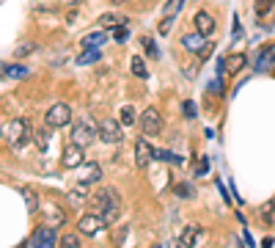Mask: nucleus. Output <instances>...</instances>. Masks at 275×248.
<instances>
[{"label": "nucleus", "instance_id": "f257e3e1", "mask_svg": "<svg viewBox=\"0 0 275 248\" xmlns=\"http://www.w3.org/2000/svg\"><path fill=\"white\" fill-rule=\"evenodd\" d=\"M91 204H94V210L105 218V224H113L121 215V199H119V193L110 190V188L96 190V193L91 196Z\"/></svg>", "mask_w": 275, "mask_h": 248}, {"label": "nucleus", "instance_id": "423d86ee", "mask_svg": "<svg viewBox=\"0 0 275 248\" xmlns=\"http://www.w3.org/2000/svg\"><path fill=\"white\" fill-rule=\"evenodd\" d=\"M58 240H61V237L55 235V226L42 224L36 232H33V237H30V246H36V248H53Z\"/></svg>", "mask_w": 275, "mask_h": 248}, {"label": "nucleus", "instance_id": "4468645a", "mask_svg": "<svg viewBox=\"0 0 275 248\" xmlns=\"http://www.w3.org/2000/svg\"><path fill=\"white\" fill-rule=\"evenodd\" d=\"M273 66H275V44H267L256 55V72H270Z\"/></svg>", "mask_w": 275, "mask_h": 248}, {"label": "nucleus", "instance_id": "4c0bfd02", "mask_svg": "<svg viewBox=\"0 0 275 248\" xmlns=\"http://www.w3.org/2000/svg\"><path fill=\"white\" fill-rule=\"evenodd\" d=\"M113 3H121V0H113Z\"/></svg>", "mask_w": 275, "mask_h": 248}, {"label": "nucleus", "instance_id": "7ed1b4c3", "mask_svg": "<svg viewBox=\"0 0 275 248\" xmlns=\"http://www.w3.org/2000/svg\"><path fill=\"white\" fill-rule=\"evenodd\" d=\"M44 122H47L50 130H61V127H66V124L72 122V108L66 105V102H55L44 113Z\"/></svg>", "mask_w": 275, "mask_h": 248}, {"label": "nucleus", "instance_id": "b1692460", "mask_svg": "<svg viewBox=\"0 0 275 248\" xmlns=\"http://www.w3.org/2000/svg\"><path fill=\"white\" fill-rule=\"evenodd\" d=\"M182 3H185V0H168L165 8H162V17H176V14L182 11Z\"/></svg>", "mask_w": 275, "mask_h": 248}, {"label": "nucleus", "instance_id": "7c9ffc66", "mask_svg": "<svg viewBox=\"0 0 275 248\" xmlns=\"http://www.w3.org/2000/svg\"><path fill=\"white\" fill-rule=\"evenodd\" d=\"M143 47H146V53H149L151 58H157V55H160V53H157V47H154V39H151V36H143Z\"/></svg>", "mask_w": 275, "mask_h": 248}, {"label": "nucleus", "instance_id": "dca6fc26", "mask_svg": "<svg viewBox=\"0 0 275 248\" xmlns=\"http://www.w3.org/2000/svg\"><path fill=\"white\" fill-rule=\"evenodd\" d=\"M248 66V55L245 53H234L226 58V72H231V75H239V72Z\"/></svg>", "mask_w": 275, "mask_h": 248}, {"label": "nucleus", "instance_id": "9d476101", "mask_svg": "<svg viewBox=\"0 0 275 248\" xmlns=\"http://www.w3.org/2000/svg\"><path fill=\"white\" fill-rule=\"evenodd\" d=\"M204 240H206V235H204V229L196 224L182 229V235H179V246H204Z\"/></svg>", "mask_w": 275, "mask_h": 248}, {"label": "nucleus", "instance_id": "4be33fe9", "mask_svg": "<svg viewBox=\"0 0 275 248\" xmlns=\"http://www.w3.org/2000/svg\"><path fill=\"white\" fill-rule=\"evenodd\" d=\"M6 75H8V77H17V80H22V77L30 75V69H28V66H22V64H14V66H6Z\"/></svg>", "mask_w": 275, "mask_h": 248}, {"label": "nucleus", "instance_id": "1a4fd4ad", "mask_svg": "<svg viewBox=\"0 0 275 248\" xmlns=\"http://www.w3.org/2000/svg\"><path fill=\"white\" fill-rule=\"evenodd\" d=\"M105 226L108 224H105V218H102L99 213H88V215H83V218L77 221V232L80 235H88V237L96 235V232H102Z\"/></svg>", "mask_w": 275, "mask_h": 248}, {"label": "nucleus", "instance_id": "2eb2a0df", "mask_svg": "<svg viewBox=\"0 0 275 248\" xmlns=\"http://www.w3.org/2000/svg\"><path fill=\"white\" fill-rule=\"evenodd\" d=\"M74 171H80V182L83 185H91V182H96V179H102V168L96 163H88V165H77Z\"/></svg>", "mask_w": 275, "mask_h": 248}, {"label": "nucleus", "instance_id": "20e7f679", "mask_svg": "<svg viewBox=\"0 0 275 248\" xmlns=\"http://www.w3.org/2000/svg\"><path fill=\"white\" fill-rule=\"evenodd\" d=\"M30 135H33V132H30L28 119H14V122L6 127V141L11 143V146H19V143H25Z\"/></svg>", "mask_w": 275, "mask_h": 248}, {"label": "nucleus", "instance_id": "bb28decb", "mask_svg": "<svg viewBox=\"0 0 275 248\" xmlns=\"http://www.w3.org/2000/svg\"><path fill=\"white\" fill-rule=\"evenodd\" d=\"M69 201H72L74 207L85 204V185H83V182H80V188H77V190H69Z\"/></svg>", "mask_w": 275, "mask_h": 248}, {"label": "nucleus", "instance_id": "58836bf2", "mask_svg": "<svg viewBox=\"0 0 275 248\" xmlns=\"http://www.w3.org/2000/svg\"><path fill=\"white\" fill-rule=\"evenodd\" d=\"M273 204H275V201H273Z\"/></svg>", "mask_w": 275, "mask_h": 248}, {"label": "nucleus", "instance_id": "39448f33", "mask_svg": "<svg viewBox=\"0 0 275 248\" xmlns=\"http://www.w3.org/2000/svg\"><path fill=\"white\" fill-rule=\"evenodd\" d=\"M99 138L105 143L124 141V124L116 122V119H102V122H99Z\"/></svg>", "mask_w": 275, "mask_h": 248}, {"label": "nucleus", "instance_id": "ddd939ff", "mask_svg": "<svg viewBox=\"0 0 275 248\" xmlns=\"http://www.w3.org/2000/svg\"><path fill=\"white\" fill-rule=\"evenodd\" d=\"M151 160H154V149H151L149 141H143V138H140V141L135 143V163L143 168V165L151 163Z\"/></svg>", "mask_w": 275, "mask_h": 248}, {"label": "nucleus", "instance_id": "f8f14e48", "mask_svg": "<svg viewBox=\"0 0 275 248\" xmlns=\"http://www.w3.org/2000/svg\"><path fill=\"white\" fill-rule=\"evenodd\" d=\"M182 47L187 50V53H201L204 47H206V36L204 33H198V30H193V33H185L182 36Z\"/></svg>", "mask_w": 275, "mask_h": 248}, {"label": "nucleus", "instance_id": "6ab92c4d", "mask_svg": "<svg viewBox=\"0 0 275 248\" xmlns=\"http://www.w3.org/2000/svg\"><path fill=\"white\" fill-rule=\"evenodd\" d=\"M64 221H66L64 210H61V207H55V204H50L47 207V221H44V224H50V226H55V229H58Z\"/></svg>", "mask_w": 275, "mask_h": 248}, {"label": "nucleus", "instance_id": "412c9836", "mask_svg": "<svg viewBox=\"0 0 275 248\" xmlns=\"http://www.w3.org/2000/svg\"><path fill=\"white\" fill-rule=\"evenodd\" d=\"M130 69H132V75H135V77H146V75H149L146 61L140 58V55H132V58H130Z\"/></svg>", "mask_w": 275, "mask_h": 248}, {"label": "nucleus", "instance_id": "2f4dec72", "mask_svg": "<svg viewBox=\"0 0 275 248\" xmlns=\"http://www.w3.org/2000/svg\"><path fill=\"white\" fill-rule=\"evenodd\" d=\"M182 113H185L187 119H196V116H198V113H196V102H190V100H187L185 105H182Z\"/></svg>", "mask_w": 275, "mask_h": 248}, {"label": "nucleus", "instance_id": "a211bd4d", "mask_svg": "<svg viewBox=\"0 0 275 248\" xmlns=\"http://www.w3.org/2000/svg\"><path fill=\"white\" fill-rule=\"evenodd\" d=\"M99 55H102V50H99V47H85L83 53L77 55V66H88V64H94V61H99Z\"/></svg>", "mask_w": 275, "mask_h": 248}, {"label": "nucleus", "instance_id": "6e6552de", "mask_svg": "<svg viewBox=\"0 0 275 248\" xmlns=\"http://www.w3.org/2000/svg\"><path fill=\"white\" fill-rule=\"evenodd\" d=\"M85 163V154H83V146L80 143H66L64 152H61V165L64 168H77V165Z\"/></svg>", "mask_w": 275, "mask_h": 248}, {"label": "nucleus", "instance_id": "0eeeda50", "mask_svg": "<svg viewBox=\"0 0 275 248\" xmlns=\"http://www.w3.org/2000/svg\"><path fill=\"white\" fill-rule=\"evenodd\" d=\"M140 127H143V135H160L162 130V116L157 108H146L140 113Z\"/></svg>", "mask_w": 275, "mask_h": 248}, {"label": "nucleus", "instance_id": "5701e85b", "mask_svg": "<svg viewBox=\"0 0 275 248\" xmlns=\"http://www.w3.org/2000/svg\"><path fill=\"white\" fill-rule=\"evenodd\" d=\"M19 193L25 196V201H28V210H30V213H36V210H39V199H36V193H33L30 188H19Z\"/></svg>", "mask_w": 275, "mask_h": 248}, {"label": "nucleus", "instance_id": "a878e982", "mask_svg": "<svg viewBox=\"0 0 275 248\" xmlns=\"http://www.w3.org/2000/svg\"><path fill=\"white\" fill-rule=\"evenodd\" d=\"M58 246H61V248H77V246H80L77 232H69V235H64V237L58 240Z\"/></svg>", "mask_w": 275, "mask_h": 248}, {"label": "nucleus", "instance_id": "9b49d317", "mask_svg": "<svg viewBox=\"0 0 275 248\" xmlns=\"http://www.w3.org/2000/svg\"><path fill=\"white\" fill-rule=\"evenodd\" d=\"M193 25H196V30H198V33H204V36H212V33H215V28H217L215 17H212L209 11H198L196 17H193Z\"/></svg>", "mask_w": 275, "mask_h": 248}, {"label": "nucleus", "instance_id": "aec40b11", "mask_svg": "<svg viewBox=\"0 0 275 248\" xmlns=\"http://www.w3.org/2000/svg\"><path fill=\"white\" fill-rule=\"evenodd\" d=\"M36 41H19L17 47H14V55H17V58H28V55H33L36 53Z\"/></svg>", "mask_w": 275, "mask_h": 248}, {"label": "nucleus", "instance_id": "c85d7f7f", "mask_svg": "<svg viewBox=\"0 0 275 248\" xmlns=\"http://www.w3.org/2000/svg\"><path fill=\"white\" fill-rule=\"evenodd\" d=\"M47 130H50V127H47ZM47 130H42V132H33V138H36V143H39V149H42V152L47 149V143H50V132H47Z\"/></svg>", "mask_w": 275, "mask_h": 248}, {"label": "nucleus", "instance_id": "393cba45", "mask_svg": "<svg viewBox=\"0 0 275 248\" xmlns=\"http://www.w3.org/2000/svg\"><path fill=\"white\" fill-rule=\"evenodd\" d=\"M119 122L124 124V127H130V124H135L138 122V116H135V108H121V116H119Z\"/></svg>", "mask_w": 275, "mask_h": 248}, {"label": "nucleus", "instance_id": "72a5a7b5", "mask_svg": "<svg viewBox=\"0 0 275 248\" xmlns=\"http://www.w3.org/2000/svg\"><path fill=\"white\" fill-rule=\"evenodd\" d=\"M127 39H130V30H127V28H119V25H116V41L121 44V41H127Z\"/></svg>", "mask_w": 275, "mask_h": 248}, {"label": "nucleus", "instance_id": "e433bc0d", "mask_svg": "<svg viewBox=\"0 0 275 248\" xmlns=\"http://www.w3.org/2000/svg\"><path fill=\"white\" fill-rule=\"evenodd\" d=\"M0 75H6V64H0Z\"/></svg>", "mask_w": 275, "mask_h": 248}, {"label": "nucleus", "instance_id": "c756f323", "mask_svg": "<svg viewBox=\"0 0 275 248\" xmlns=\"http://www.w3.org/2000/svg\"><path fill=\"white\" fill-rule=\"evenodd\" d=\"M270 8H273V0H256V14H259V17L270 14Z\"/></svg>", "mask_w": 275, "mask_h": 248}, {"label": "nucleus", "instance_id": "f3484780", "mask_svg": "<svg viewBox=\"0 0 275 248\" xmlns=\"http://www.w3.org/2000/svg\"><path fill=\"white\" fill-rule=\"evenodd\" d=\"M108 41V33H105V28H99V30H94V33H88V36H83V47H102Z\"/></svg>", "mask_w": 275, "mask_h": 248}, {"label": "nucleus", "instance_id": "f03ea898", "mask_svg": "<svg viewBox=\"0 0 275 248\" xmlns=\"http://www.w3.org/2000/svg\"><path fill=\"white\" fill-rule=\"evenodd\" d=\"M96 135H99V124L94 122L91 116H83L77 124L72 127V141L80 143V146H91V143L96 141Z\"/></svg>", "mask_w": 275, "mask_h": 248}, {"label": "nucleus", "instance_id": "cd10ccee", "mask_svg": "<svg viewBox=\"0 0 275 248\" xmlns=\"http://www.w3.org/2000/svg\"><path fill=\"white\" fill-rule=\"evenodd\" d=\"M116 25H119V17H116V14H102V17H99V28L113 30Z\"/></svg>", "mask_w": 275, "mask_h": 248}, {"label": "nucleus", "instance_id": "473e14b6", "mask_svg": "<svg viewBox=\"0 0 275 248\" xmlns=\"http://www.w3.org/2000/svg\"><path fill=\"white\" fill-rule=\"evenodd\" d=\"M171 28H174V17H162V22H160V33H168Z\"/></svg>", "mask_w": 275, "mask_h": 248}, {"label": "nucleus", "instance_id": "f704fd0d", "mask_svg": "<svg viewBox=\"0 0 275 248\" xmlns=\"http://www.w3.org/2000/svg\"><path fill=\"white\" fill-rule=\"evenodd\" d=\"M179 196H196V190L190 185H179Z\"/></svg>", "mask_w": 275, "mask_h": 248}, {"label": "nucleus", "instance_id": "c9c22d12", "mask_svg": "<svg viewBox=\"0 0 275 248\" xmlns=\"http://www.w3.org/2000/svg\"><path fill=\"white\" fill-rule=\"evenodd\" d=\"M209 89H212V94H215V97H220V94H223V91H220V80H212Z\"/></svg>", "mask_w": 275, "mask_h": 248}]
</instances>
